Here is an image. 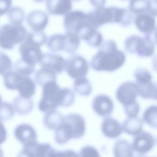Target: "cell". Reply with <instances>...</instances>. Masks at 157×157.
Returning a JSON list of instances; mask_svg holds the SVG:
<instances>
[{
	"instance_id": "obj_1",
	"label": "cell",
	"mask_w": 157,
	"mask_h": 157,
	"mask_svg": "<svg viewBox=\"0 0 157 157\" xmlns=\"http://www.w3.org/2000/svg\"><path fill=\"white\" fill-rule=\"evenodd\" d=\"M126 55L118 49L117 43L112 39L103 41L98 52L90 60L91 68L96 71L113 72L123 66Z\"/></svg>"
},
{
	"instance_id": "obj_2",
	"label": "cell",
	"mask_w": 157,
	"mask_h": 157,
	"mask_svg": "<svg viewBox=\"0 0 157 157\" xmlns=\"http://www.w3.org/2000/svg\"><path fill=\"white\" fill-rule=\"evenodd\" d=\"M42 87V97L38 103L42 112L56 110L59 107H68L74 102L75 92L68 87L61 88L56 81L48 82Z\"/></svg>"
},
{
	"instance_id": "obj_3",
	"label": "cell",
	"mask_w": 157,
	"mask_h": 157,
	"mask_svg": "<svg viewBox=\"0 0 157 157\" xmlns=\"http://www.w3.org/2000/svg\"><path fill=\"white\" fill-rule=\"evenodd\" d=\"M86 131L84 118L78 113H70L64 116L62 123L55 130V142L59 145L67 143L71 139L82 137Z\"/></svg>"
},
{
	"instance_id": "obj_4",
	"label": "cell",
	"mask_w": 157,
	"mask_h": 157,
	"mask_svg": "<svg viewBox=\"0 0 157 157\" xmlns=\"http://www.w3.org/2000/svg\"><path fill=\"white\" fill-rule=\"evenodd\" d=\"M47 36L43 31L29 33L19 47L21 59L25 62L36 66L43 56L41 46L47 42Z\"/></svg>"
},
{
	"instance_id": "obj_5",
	"label": "cell",
	"mask_w": 157,
	"mask_h": 157,
	"mask_svg": "<svg viewBox=\"0 0 157 157\" xmlns=\"http://www.w3.org/2000/svg\"><path fill=\"white\" fill-rule=\"evenodd\" d=\"M28 33L22 25L4 24L0 28V47L12 50L26 39Z\"/></svg>"
},
{
	"instance_id": "obj_6",
	"label": "cell",
	"mask_w": 157,
	"mask_h": 157,
	"mask_svg": "<svg viewBox=\"0 0 157 157\" xmlns=\"http://www.w3.org/2000/svg\"><path fill=\"white\" fill-rule=\"evenodd\" d=\"M124 48L127 52L136 54L139 57L146 58L153 55L155 45L150 35L140 36L136 34L129 36L124 41Z\"/></svg>"
},
{
	"instance_id": "obj_7",
	"label": "cell",
	"mask_w": 157,
	"mask_h": 157,
	"mask_svg": "<svg viewBox=\"0 0 157 157\" xmlns=\"http://www.w3.org/2000/svg\"><path fill=\"white\" fill-rule=\"evenodd\" d=\"M64 70L71 78L85 77L88 73L89 64L83 56L72 54L65 60Z\"/></svg>"
},
{
	"instance_id": "obj_8",
	"label": "cell",
	"mask_w": 157,
	"mask_h": 157,
	"mask_svg": "<svg viewBox=\"0 0 157 157\" xmlns=\"http://www.w3.org/2000/svg\"><path fill=\"white\" fill-rule=\"evenodd\" d=\"M86 18L88 24L97 29L107 23H113L112 6L95 8L86 14Z\"/></svg>"
},
{
	"instance_id": "obj_9",
	"label": "cell",
	"mask_w": 157,
	"mask_h": 157,
	"mask_svg": "<svg viewBox=\"0 0 157 157\" xmlns=\"http://www.w3.org/2000/svg\"><path fill=\"white\" fill-rule=\"evenodd\" d=\"M63 25L66 31L73 32L79 35L81 31L88 25L86 14L79 10H71L65 15Z\"/></svg>"
},
{
	"instance_id": "obj_10",
	"label": "cell",
	"mask_w": 157,
	"mask_h": 157,
	"mask_svg": "<svg viewBox=\"0 0 157 157\" xmlns=\"http://www.w3.org/2000/svg\"><path fill=\"white\" fill-rule=\"evenodd\" d=\"M138 96V90L136 83L130 81L121 83L118 87L115 93L117 100L123 107L137 102Z\"/></svg>"
},
{
	"instance_id": "obj_11",
	"label": "cell",
	"mask_w": 157,
	"mask_h": 157,
	"mask_svg": "<svg viewBox=\"0 0 157 157\" xmlns=\"http://www.w3.org/2000/svg\"><path fill=\"white\" fill-rule=\"evenodd\" d=\"M13 134L23 148H30L37 143V132L29 124L22 123L17 125L14 129Z\"/></svg>"
},
{
	"instance_id": "obj_12",
	"label": "cell",
	"mask_w": 157,
	"mask_h": 157,
	"mask_svg": "<svg viewBox=\"0 0 157 157\" xmlns=\"http://www.w3.org/2000/svg\"><path fill=\"white\" fill-rule=\"evenodd\" d=\"M155 143L156 140L151 134L142 131L134 136L131 145L134 152L140 155H144L154 148Z\"/></svg>"
},
{
	"instance_id": "obj_13",
	"label": "cell",
	"mask_w": 157,
	"mask_h": 157,
	"mask_svg": "<svg viewBox=\"0 0 157 157\" xmlns=\"http://www.w3.org/2000/svg\"><path fill=\"white\" fill-rule=\"evenodd\" d=\"M91 107L97 115L106 118L110 116L112 113L114 109V103L109 95L99 94L93 98Z\"/></svg>"
},
{
	"instance_id": "obj_14",
	"label": "cell",
	"mask_w": 157,
	"mask_h": 157,
	"mask_svg": "<svg viewBox=\"0 0 157 157\" xmlns=\"http://www.w3.org/2000/svg\"><path fill=\"white\" fill-rule=\"evenodd\" d=\"M39 64L40 68L47 70L58 74L64 70L65 60L60 55L53 53H45L43 54Z\"/></svg>"
},
{
	"instance_id": "obj_15",
	"label": "cell",
	"mask_w": 157,
	"mask_h": 157,
	"mask_svg": "<svg viewBox=\"0 0 157 157\" xmlns=\"http://www.w3.org/2000/svg\"><path fill=\"white\" fill-rule=\"evenodd\" d=\"M26 22L33 31H42L48 25V15L44 11L34 10L27 15Z\"/></svg>"
},
{
	"instance_id": "obj_16",
	"label": "cell",
	"mask_w": 157,
	"mask_h": 157,
	"mask_svg": "<svg viewBox=\"0 0 157 157\" xmlns=\"http://www.w3.org/2000/svg\"><path fill=\"white\" fill-rule=\"evenodd\" d=\"M134 23L136 28L145 35H150L156 28L155 17L147 12L136 15Z\"/></svg>"
},
{
	"instance_id": "obj_17",
	"label": "cell",
	"mask_w": 157,
	"mask_h": 157,
	"mask_svg": "<svg viewBox=\"0 0 157 157\" xmlns=\"http://www.w3.org/2000/svg\"><path fill=\"white\" fill-rule=\"evenodd\" d=\"M103 135L109 139H117L123 132L122 125L116 119L108 116L104 118L101 124Z\"/></svg>"
},
{
	"instance_id": "obj_18",
	"label": "cell",
	"mask_w": 157,
	"mask_h": 157,
	"mask_svg": "<svg viewBox=\"0 0 157 157\" xmlns=\"http://www.w3.org/2000/svg\"><path fill=\"white\" fill-rule=\"evenodd\" d=\"M46 9L53 15H66L72 8V0H46Z\"/></svg>"
},
{
	"instance_id": "obj_19",
	"label": "cell",
	"mask_w": 157,
	"mask_h": 157,
	"mask_svg": "<svg viewBox=\"0 0 157 157\" xmlns=\"http://www.w3.org/2000/svg\"><path fill=\"white\" fill-rule=\"evenodd\" d=\"M80 39L86 42L90 46L99 47L103 42V36L97 28L89 25H86L80 33Z\"/></svg>"
},
{
	"instance_id": "obj_20",
	"label": "cell",
	"mask_w": 157,
	"mask_h": 157,
	"mask_svg": "<svg viewBox=\"0 0 157 157\" xmlns=\"http://www.w3.org/2000/svg\"><path fill=\"white\" fill-rule=\"evenodd\" d=\"M17 90L19 93V96L25 99H31L36 93V83L29 76L22 75L18 82Z\"/></svg>"
},
{
	"instance_id": "obj_21",
	"label": "cell",
	"mask_w": 157,
	"mask_h": 157,
	"mask_svg": "<svg viewBox=\"0 0 157 157\" xmlns=\"http://www.w3.org/2000/svg\"><path fill=\"white\" fill-rule=\"evenodd\" d=\"M143 120L138 116L126 118L121 124L123 132L129 135L135 136L143 131Z\"/></svg>"
},
{
	"instance_id": "obj_22",
	"label": "cell",
	"mask_w": 157,
	"mask_h": 157,
	"mask_svg": "<svg viewBox=\"0 0 157 157\" xmlns=\"http://www.w3.org/2000/svg\"><path fill=\"white\" fill-rule=\"evenodd\" d=\"M112 152L113 157H134L131 143L125 139L117 140L113 146Z\"/></svg>"
},
{
	"instance_id": "obj_23",
	"label": "cell",
	"mask_w": 157,
	"mask_h": 157,
	"mask_svg": "<svg viewBox=\"0 0 157 157\" xmlns=\"http://www.w3.org/2000/svg\"><path fill=\"white\" fill-rule=\"evenodd\" d=\"M112 8L113 23H118L123 26H128L131 25L133 21V15L129 10L116 6H112Z\"/></svg>"
},
{
	"instance_id": "obj_24",
	"label": "cell",
	"mask_w": 157,
	"mask_h": 157,
	"mask_svg": "<svg viewBox=\"0 0 157 157\" xmlns=\"http://www.w3.org/2000/svg\"><path fill=\"white\" fill-rule=\"evenodd\" d=\"M64 116L57 110L47 111L43 118L44 126L50 130H55L63 121Z\"/></svg>"
},
{
	"instance_id": "obj_25",
	"label": "cell",
	"mask_w": 157,
	"mask_h": 157,
	"mask_svg": "<svg viewBox=\"0 0 157 157\" xmlns=\"http://www.w3.org/2000/svg\"><path fill=\"white\" fill-rule=\"evenodd\" d=\"M12 106L17 114L25 115L29 114L33 110L34 103L31 99H25L18 96L13 100Z\"/></svg>"
},
{
	"instance_id": "obj_26",
	"label": "cell",
	"mask_w": 157,
	"mask_h": 157,
	"mask_svg": "<svg viewBox=\"0 0 157 157\" xmlns=\"http://www.w3.org/2000/svg\"><path fill=\"white\" fill-rule=\"evenodd\" d=\"M47 46L53 52L64 51L66 46V34H53L48 39Z\"/></svg>"
},
{
	"instance_id": "obj_27",
	"label": "cell",
	"mask_w": 157,
	"mask_h": 157,
	"mask_svg": "<svg viewBox=\"0 0 157 157\" xmlns=\"http://www.w3.org/2000/svg\"><path fill=\"white\" fill-rule=\"evenodd\" d=\"M73 89L75 93L83 97H87L92 92L91 84L86 76L74 79Z\"/></svg>"
},
{
	"instance_id": "obj_28",
	"label": "cell",
	"mask_w": 157,
	"mask_h": 157,
	"mask_svg": "<svg viewBox=\"0 0 157 157\" xmlns=\"http://www.w3.org/2000/svg\"><path fill=\"white\" fill-rule=\"evenodd\" d=\"M135 83L138 86H143L153 82V77L150 71L143 67L136 68L133 73Z\"/></svg>"
},
{
	"instance_id": "obj_29",
	"label": "cell",
	"mask_w": 157,
	"mask_h": 157,
	"mask_svg": "<svg viewBox=\"0 0 157 157\" xmlns=\"http://www.w3.org/2000/svg\"><path fill=\"white\" fill-rule=\"evenodd\" d=\"M142 119L150 127L157 129V105H151L147 107L143 112Z\"/></svg>"
},
{
	"instance_id": "obj_30",
	"label": "cell",
	"mask_w": 157,
	"mask_h": 157,
	"mask_svg": "<svg viewBox=\"0 0 157 157\" xmlns=\"http://www.w3.org/2000/svg\"><path fill=\"white\" fill-rule=\"evenodd\" d=\"M56 80V74L43 68H40L36 71L34 74V81L36 84L40 86H42L48 82Z\"/></svg>"
},
{
	"instance_id": "obj_31",
	"label": "cell",
	"mask_w": 157,
	"mask_h": 157,
	"mask_svg": "<svg viewBox=\"0 0 157 157\" xmlns=\"http://www.w3.org/2000/svg\"><path fill=\"white\" fill-rule=\"evenodd\" d=\"M66 46L64 52L67 53H74L75 52L80 44V36L75 33L66 31Z\"/></svg>"
},
{
	"instance_id": "obj_32",
	"label": "cell",
	"mask_w": 157,
	"mask_h": 157,
	"mask_svg": "<svg viewBox=\"0 0 157 157\" xmlns=\"http://www.w3.org/2000/svg\"><path fill=\"white\" fill-rule=\"evenodd\" d=\"M22 74L15 70H12L3 76V83L9 90H17V86Z\"/></svg>"
},
{
	"instance_id": "obj_33",
	"label": "cell",
	"mask_w": 157,
	"mask_h": 157,
	"mask_svg": "<svg viewBox=\"0 0 157 157\" xmlns=\"http://www.w3.org/2000/svg\"><path fill=\"white\" fill-rule=\"evenodd\" d=\"M7 13L10 23L14 25H21L23 23L25 13L21 7H12Z\"/></svg>"
},
{
	"instance_id": "obj_34",
	"label": "cell",
	"mask_w": 157,
	"mask_h": 157,
	"mask_svg": "<svg viewBox=\"0 0 157 157\" xmlns=\"http://www.w3.org/2000/svg\"><path fill=\"white\" fill-rule=\"evenodd\" d=\"M148 0H130L129 10L132 14L137 15L147 12Z\"/></svg>"
},
{
	"instance_id": "obj_35",
	"label": "cell",
	"mask_w": 157,
	"mask_h": 157,
	"mask_svg": "<svg viewBox=\"0 0 157 157\" xmlns=\"http://www.w3.org/2000/svg\"><path fill=\"white\" fill-rule=\"evenodd\" d=\"M52 148L48 143H37L29 149L35 157H48Z\"/></svg>"
},
{
	"instance_id": "obj_36",
	"label": "cell",
	"mask_w": 157,
	"mask_h": 157,
	"mask_svg": "<svg viewBox=\"0 0 157 157\" xmlns=\"http://www.w3.org/2000/svg\"><path fill=\"white\" fill-rule=\"evenodd\" d=\"M36 66L29 65L21 58L16 61L14 65V70L24 76H30L35 71Z\"/></svg>"
},
{
	"instance_id": "obj_37",
	"label": "cell",
	"mask_w": 157,
	"mask_h": 157,
	"mask_svg": "<svg viewBox=\"0 0 157 157\" xmlns=\"http://www.w3.org/2000/svg\"><path fill=\"white\" fill-rule=\"evenodd\" d=\"M15 110L10 103L6 102L0 103V121L10 119L14 115Z\"/></svg>"
},
{
	"instance_id": "obj_38",
	"label": "cell",
	"mask_w": 157,
	"mask_h": 157,
	"mask_svg": "<svg viewBox=\"0 0 157 157\" xmlns=\"http://www.w3.org/2000/svg\"><path fill=\"white\" fill-rule=\"evenodd\" d=\"M13 64L11 58L5 53L0 51V74L2 76L13 70Z\"/></svg>"
},
{
	"instance_id": "obj_39",
	"label": "cell",
	"mask_w": 157,
	"mask_h": 157,
	"mask_svg": "<svg viewBox=\"0 0 157 157\" xmlns=\"http://www.w3.org/2000/svg\"><path fill=\"white\" fill-rule=\"evenodd\" d=\"M48 157H79V155L72 150H56L52 148Z\"/></svg>"
},
{
	"instance_id": "obj_40",
	"label": "cell",
	"mask_w": 157,
	"mask_h": 157,
	"mask_svg": "<svg viewBox=\"0 0 157 157\" xmlns=\"http://www.w3.org/2000/svg\"><path fill=\"white\" fill-rule=\"evenodd\" d=\"M78 155L79 157H101L98 150L94 147L89 145L83 147Z\"/></svg>"
},
{
	"instance_id": "obj_41",
	"label": "cell",
	"mask_w": 157,
	"mask_h": 157,
	"mask_svg": "<svg viewBox=\"0 0 157 157\" xmlns=\"http://www.w3.org/2000/svg\"><path fill=\"white\" fill-rule=\"evenodd\" d=\"M123 109L127 118H133L138 116L140 108L139 103L137 101L130 105L123 107Z\"/></svg>"
},
{
	"instance_id": "obj_42",
	"label": "cell",
	"mask_w": 157,
	"mask_h": 157,
	"mask_svg": "<svg viewBox=\"0 0 157 157\" xmlns=\"http://www.w3.org/2000/svg\"><path fill=\"white\" fill-rule=\"evenodd\" d=\"M12 0H0V16L7 13L12 7Z\"/></svg>"
},
{
	"instance_id": "obj_43",
	"label": "cell",
	"mask_w": 157,
	"mask_h": 157,
	"mask_svg": "<svg viewBox=\"0 0 157 157\" xmlns=\"http://www.w3.org/2000/svg\"><path fill=\"white\" fill-rule=\"evenodd\" d=\"M147 12L154 17L157 16V0H148Z\"/></svg>"
},
{
	"instance_id": "obj_44",
	"label": "cell",
	"mask_w": 157,
	"mask_h": 157,
	"mask_svg": "<svg viewBox=\"0 0 157 157\" xmlns=\"http://www.w3.org/2000/svg\"><path fill=\"white\" fill-rule=\"evenodd\" d=\"M7 133L6 131V129L2 123L0 121V145L2 144L7 139Z\"/></svg>"
},
{
	"instance_id": "obj_45",
	"label": "cell",
	"mask_w": 157,
	"mask_h": 157,
	"mask_svg": "<svg viewBox=\"0 0 157 157\" xmlns=\"http://www.w3.org/2000/svg\"><path fill=\"white\" fill-rule=\"evenodd\" d=\"M17 157H35L29 148H23Z\"/></svg>"
},
{
	"instance_id": "obj_46",
	"label": "cell",
	"mask_w": 157,
	"mask_h": 157,
	"mask_svg": "<svg viewBox=\"0 0 157 157\" xmlns=\"http://www.w3.org/2000/svg\"><path fill=\"white\" fill-rule=\"evenodd\" d=\"M89 2L95 8H98L104 6L106 0H89Z\"/></svg>"
},
{
	"instance_id": "obj_47",
	"label": "cell",
	"mask_w": 157,
	"mask_h": 157,
	"mask_svg": "<svg viewBox=\"0 0 157 157\" xmlns=\"http://www.w3.org/2000/svg\"><path fill=\"white\" fill-rule=\"evenodd\" d=\"M151 65L153 70L157 73V54L153 57Z\"/></svg>"
},
{
	"instance_id": "obj_48",
	"label": "cell",
	"mask_w": 157,
	"mask_h": 157,
	"mask_svg": "<svg viewBox=\"0 0 157 157\" xmlns=\"http://www.w3.org/2000/svg\"><path fill=\"white\" fill-rule=\"evenodd\" d=\"M153 100H157V83H155V90L153 92Z\"/></svg>"
},
{
	"instance_id": "obj_49",
	"label": "cell",
	"mask_w": 157,
	"mask_h": 157,
	"mask_svg": "<svg viewBox=\"0 0 157 157\" xmlns=\"http://www.w3.org/2000/svg\"><path fill=\"white\" fill-rule=\"evenodd\" d=\"M155 39L156 43L157 44V28H156L155 32Z\"/></svg>"
},
{
	"instance_id": "obj_50",
	"label": "cell",
	"mask_w": 157,
	"mask_h": 157,
	"mask_svg": "<svg viewBox=\"0 0 157 157\" xmlns=\"http://www.w3.org/2000/svg\"><path fill=\"white\" fill-rule=\"evenodd\" d=\"M0 157H4V153L2 150L0 148Z\"/></svg>"
},
{
	"instance_id": "obj_51",
	"label": "cell",
	"mask_w": 157,
	"mask_h": 157,
	"mask_svg": "<svg viewBox=\"0 0 157 157\" xmlns=\"http://www.w3.org/2000/svg\"><path fill=\"white\" fill-rule=\"evenodd\" d=\"M36 2H43L44 0H33Z\"/></svg>"
},
{
	"instance_id": "obj_52",
	"label": "cell",
	"mask_w": 157,
	"mask_h": 157,
	"mask_svg": "<svg viewBox=\"0 0 157 157\" xmlns=\"http://www.w3.org/2000/svg\"><path fill=\"white\" fill-rule=\"evenodd\" d=\"M137 157H147V156H144V155H140V156H137ZM152 157H155V156H152Z\"/></svg>"
},
{
	"instance_id": "obj_53",
	"label": "cell",
	"mask_w": 157,
	"mask_h": 157,
	"mask_svg": "<svg viewBox=\"0 0 157 157\" xmlns=\"http://www.w3.org/2000/svg\"><path fill=\"white\" fill-rule=\"evenodd\" d=\"M2 102V97H1V95L0 94V103Z\"/></svg>"
},
{
	"instance_id": "obj_54",
	"label": "cell",
	"mask_w": 157,
	"mask_h": 157,
	"mask_svg": "<svg viewBox=\"0 0 157 157\" xmlns=\"http://www.w3.org/2000/svg\"><path fill=\"white\" fill-rule=\"evenodd\" d=\"M74 1H80V0H74Z\"/></svg>"
},
{
	"instance_id": "obj_55",
	"label": "cell",
	"mask_w": 157,
	"mask_h": 157,
	"mask_svg": "<svg viewBox=\"0 0 157 157\" xmlns=\"http://www.w3.org/2000/svg\"><path fill=\"white\" fill-rule=\"evenodd\" d=\"M156 143H157V137H156Z\"/></svg>"
},
{
	"instance_id": "obj_56",
	"label": "cell",
	"mask_w": 157,
	"mask_h": 157,
	"mask_svg": "<svg viewBox=\"0 0 157 157\" xmlns=\"http://www.w3.org/2000/svg\"><path fill=\"white\" fill-rule=\"evenodd\" d=\"M123 1H126V0H123Z\"/></svg>"
}]
</instances>
